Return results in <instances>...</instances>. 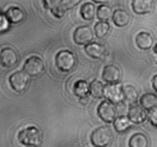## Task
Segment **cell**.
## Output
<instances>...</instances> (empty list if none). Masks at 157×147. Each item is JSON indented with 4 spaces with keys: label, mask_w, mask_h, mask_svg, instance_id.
<instances>
[{
    "label": "cell",
    "mask_w": 157,
    "mask_h": 147,
    "mask_svg": "<svg viewBox=\"0 0 157 147\" xmlns=\"http://www.w3.org/2000/svg\"><path fill=\"white\" fill-rule=\"evenodd\" d=\"M18 139L21 144L31 147H38L42 143L41 131L35 126H29L20 131Z\"/></svg>",
    "instance_id": "1"
},
{
    "label": "cell",
    "mask_w": 157,
    "mask_h": 147,
    "mask_svg": "<svg viewBox=\"0 0 157 147\" xmlns=\"http://www.w3.org/2000/svg\"><path fill=\"white\" fill-rule=\"evenodd\" d=\"M80 2L74 0H45L43 1L46 9H50L52 13L57 18H60L65 15L66 11L71 9Z\"/></svg>",
    "instance_id": "2"
},
{
    "label": "cell",
    "mask_w": 157,
    "mask_h": 147,
    "mask_svg": "<svg viewBox=\"0 0 157 147\" xmlns=\"http://www.w3.org/2000/svg\"><path fill=\"white\" fill-rule=\"evenodd\" d=\"M113 140V133L107 126L94 129L90 136V141L94 147H107Z\"/></svg>",
    "instance_id": "3"
},
{
    "label": "cell",
    "mask_w": 157,
    "mask_h": 147,
    "mask_svg": "<svg viewBox=\"0 0 157 147\" xmlns=\"http://www.w3.org/2000/svg\"><path fill=\"white\" fill-rule=\"evenodd\" d=\"M76 63V56L69 50L60 51L55 56V64L61 72H70L75 67Z\"/></svg>",
    "instance_id": "4"
},
{
    "label": "cell",
    "mask_w": 157,
    "mask_h": 147,
    "mask_svg": "<svg viewBox=\"0 0 157 147\" xmlns=\"http://www.w3.org/2000/svg\"><path fill=\"white\" fill-rule=\"evenodd\" d=\"M45 69L44 63L40 57L34 55L28 59L23 66V72L31 77L41 76Z\"/></svg>",
    "instance_id": "5"
},
{
    "label": "cell",
    "mask_w": 157,
    "mask_h": 147,
    "mask_svg": "<svg viewBox=\"0 0 157 147\" xmlns=\"http://www.w3.org/2000/svg\"><path fill=\"white\" fill-rule=\"evenodd\" d=\"M103 97L112 104H121L124 102L123 86L119 83L108 84L104 86Z\"/></svg>",
    "instance_id": "6"
},
{
    "label": "cell",
    "mask_w": 157,
    "mask_h": 147,
    "mask_svg": "<svg viewBox=\"0 0 157 147\" xmlns=\"http://www.w3.org/2000/svg\"><path fill=\"white\" fill-rule=\"evenodd\" d=\"M30 79L23 71L15 72L9 77V83L13 90L17 92H22L29 87Z\"/></svg>",
    "instance_id": "7"
},
{
    "label": "cell",
    "mask_w": 157,
    "mask_h": 147,
    "mask_svg": "<svg viewBox=\"0 0 157 147\" xmlns=\"http://www.w3.org/2000/svg\"><path fill=\"white\" fill-rule=\"evenodd\" d=\"M98 114L104 123H111L116 119L117 109L114 105L108 101H103L98 106Z\"/></svg>",
    "instance_id": "8"
},
{
    "label": "cell",
    "mask_w": 157,
    "mask_h": 147,
    "mask_svg": "<svg viewBox=\"0 0 157 147\" xmlns=\"http://www.w3.org/2000/svg\"><path fill=\"white\" fill-rule=\"evenodd\" d=\"M74 41L76 44L86 46L94 39V33L88 26H79L74 32Z\"/></svg>",
    "instance_id": "9"
},
{
    "label": "cell",
    "mask_w": 157,
    "mask_h": 147,
    "mask_svg": "<svg viewBox=\"0 0 157 147\" xmlns=\"http://www.w3.org/2000/svg\"><path fill=\"white\" fill-rule=\"evenodd\" d=\"M17 52L12 48H5L0 53V64L4 68H12L18 63Z\"/></svg>",
    "instance_id": "10"
},
{
    "label": "cell",
    "mask_w": 157,
    "mask_h": 147,
    "mask_svg": "<svg viewBox=\"0 0 157 147\" xmlns=\"http://www.w3.org/2000/svg\"><path fill=\"white\" fill-rule=\"evenodd\" d=\"M121 70L113 65H107L104 67L102 73V79L108 84L118 83L121 80Z\"/></svg>",
    "instance_id": "11"
},
{
    "label": "cell",
    "mask_w": 157,
    "mask_h": 147,
    "mask_svg": "<svg viewBox=\"0 0 157 147\" xmlns=\"http://www.w3.org/2000/svg\"><path fill=\"white\" fill-rule=\"evenodd\" d=\"M147 114L146 111L141 106L138 105L130 106L127 113V118L130 123L135 124H141L147 120Z\"/></svg>",
    "instance_id": "12"
},
{
    "label": "cell",
    "mask_w": 157,
    "mask_h": 147,
    "mask_svg": "<svg viewBox=\"0 0 157 147\" xmlns=\"http://www.w3.org/2000/svg\"><path fill=\"white\" fill-rule=\"evenodd\" d=\"M25 18V12L18 6H12L5 12V18L11 24H18Z\"/></svg>",
    "instance_id": "13"
},
{
    "label": "cell",
    "mask_w": 157,
    "mask_h": 147,
    "mask_svg": "<svg viewBox=\"0 0 157 147\" xmlns=\"http://www.w3.org/2000/svg\"><path fill=\"white\" fill-rule=\"evenodd\" d=\"M84 51L89 56L96 59H103L106 54V48L104 46L97 43H90L86 45Z\"/></svg>",
    "instance_id": "14"
},
{
    "label": "cell",
    "mask_w": 157,
    "mask_h": 147,
    "mask_svg": "<svg viewBox=\"0 0 157 147\" xmlns=\"http://www.w3.org/2000/svg\"><path fill=\"white\" fill-rule=\"evenodd\" d=\"M154 39L151 34L146 32H141L136 35V44L141 50H148L153 46Z\"/></svg>",
    "instance_id": "15"
},
{
    "label": "cell",
    "mask_w": 157,
    "mask_h": 147,
    "mask_svg": "<svg viewBox=\"0 0 157 147\" xmlns=\"http://www.w3.org/2000/svg\"><path fill=\"white\" fill-rule=\"evenodd\" d=\"M123 96L124 102L127 103L130 106L136 104L139 97V94L136 88L130 85L123 86Z\"/></svg>",
    "instance_id": "16"
},
{
    "label": "cell",
    "mask_w": 157,
    "mask_h": 147,
    "mask_svg": "<svg viewBox=\"0 0 157 147\" xmlns=\"http://www.w3.org/2000/svg\"><path fill=\"white\" fill-rule=\"evenodd\" d=\"M130 16L127 12L123 9H117L113 12L112 20L115 26L118 27H124L127 26L130 22Z\"/></svg>",
    "instance_id": "17"
},
{
    "label": "cell",
    "mask_w": 157,
    "mask_h": 147,
    "mask_svg": "<svg viewBox=\"0 0 157 147\" xmlns=\"http://www.w3.org/2000/svg\"><path fill=\"white\" fill-rule=\"evenodd\" d=\"M133 12L139 15L150 12L153 7V2L150 0H134L132 2Z\"/></svg>",
    "instance_id": "18"
},
{
    "label": "cell",
    "mask_w": 157,
    "mask_h": 147,
    "mask_svg": "<svg viewBox=\"0 0 157 147\" xmlns=\"http://www.w3.org/2000/svg\"><path fill=\"white\" fill-rule=\"evenodd\" d=\"M140 104L144 110L150 111L156 108L157 97L153 93H146L140 100Z\"/></svg>",
    "instance_id": "19"
},
{
    "label": "cell",
    "mask_w": 157,
    "mask_h": 147,
    "mask_svg": "<svg viewBox=\"0 0 157 147\" xmlns=\"http://www.w3.org/2000/svg\"><path fill=\"white\" fill-rule=\"evenodd\" d=\"M113 127L115 130L119 133L127 132L131 127V123L128 120L127 116H121L116 118L113 121Z\"/></svg>",
    "instance_id": "20"
},
{
    "label": "cell",
    "mask_w": 157,
    "mask_h": 147,
    "mask_svg": "<svg viewBox=\"0 0 157 147\" xmlns=\"http://www.w3.org/2000/svg\"><path fill=\"white\" fill-rule=\"evenodd\" d=\"M73 92L80 99L87 97L89 94V84L85 80H78L74 86Z\"/></svg>",
    "instance_id": "21"
},
{
    "label": "cell",
    "mask_w": 157,
    "mask_h": 147,
    "mask_svg": "<svg viewBox=\"0 0 157 147\" xmlns=\"http://www.w3.org/2000/svg\"><path fill=\"white\" fill-rule=\"evenodd\" d=\"M149 140L144 133H135L129 140V147H148Z\"/></svg>",
    "instance_id": "22"
},
{
    "label": "cell",
    "mask_w": 157,
    "mask_h": 147,
    "mask_svg": "<svg viewBox=\"0 0 157 147\" xmlns=\"http://www.w3.org/2000/svg\"><path fill=\"white\" fill-rule=\"evenodd\" d=\"M104 85L101 81L94 80L89 85V93L96 99H101L103 97Z\"/></svg>",
    "instance_id": "23"
},
{
    "label": "cell",
    "mask_w": 157,
    "mask_h": 147,
    "mask_svg": "<svg viewBox=\"0 0 157 147\" xmlns=\"http://www.w3.org/2000/svg\"><path fill=\"white\" fill-rule=\"evenodd\" d=\"M81 15L84 19L90 21L95 17L96 15V7L91 2H87L81 7Z\"/></svg>",
    "instance_id": "24"
},
{
    "label": "cell",
    "mask_w": 157,
    "mask_h": 147,
    "mask_svg": "<svg viewBox=\"0 0 157 147\" xmlns=\"http://www.w3.org/2000/svg\"><path fill=\"white\" fill-rule=\"evenodd\" d=\"M97 17L101 22H107L112 18L113 11L110 6L107 5H101L97 9Z\"/></svg>",
    "instance_id": "25"
},
{
    "label": "cell",
    "mask_w": 157,
    "mask_h": 147,
    "mask_svg": "<svg viewBox=\"0 0 157 147\" xmlns=\"http://www.w3.org/2000/svg\"><path fill=\"white\" fill-rule=\"evenodd\" d=\"M110 28V24L107 22H99L94 26L95 35L99 39L104 38L108 34Z\"/></svg>",
    "instance_id": "26"
},
{
    "label": "cell",
    "mask_w": 157,
    "mask_h": 147,
    "mask_svg": "<svg viewBox=\"0 0 157 147\" xmlns=\"http://www.w3.org/2000/svg\"><path fill=\"white\" fill-rule=\"evenodd\" d=\"M149 120L151 123L154 127H156L157 126V108L152 109V110L149 111V113L147 115Z\"/></svg>",
    "instance_id": "27"
},
{
    "label": "cell",
    "mask_w": 157,
    "mask_h": 147,
    "mask_svg": "<svg viewBox=\"0 0 157 147\" xmlns=\"http://www.w3.org/2000/svg\"><path fill=\"white\" fill-rule=\"evenodd\" d=\"M156 80H157V76L155 75L153 76V80H152V84H153V89H154L155 91L157 90V87H156Z\"/></svg>",
    "instance_id": "28"
}]
</instances>
